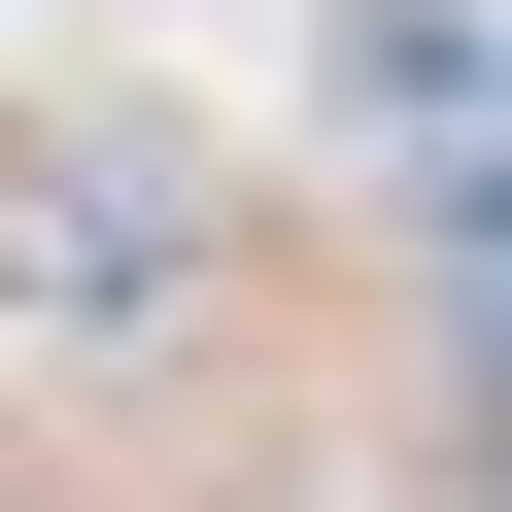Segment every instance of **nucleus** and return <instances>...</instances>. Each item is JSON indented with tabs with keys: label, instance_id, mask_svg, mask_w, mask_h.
Instances as JSON below:
<instances>
[{
	"label": "nucleus",
	"instance_id": "f257e3e1",
	"mask_svg": "<svg viewBox=\"0 0 512 512\" xmlns=\"http://www.w3.org/2000/svg\"><path fill=\"white\" fill-rule=\"evenodd\" d=\"M0 308H35V342L205 308V171H171V137H0Z\"/></svg>",
	"mask_w": 512,
	"mask_h": 512
}]
</instances>
